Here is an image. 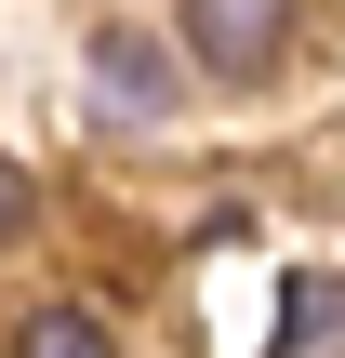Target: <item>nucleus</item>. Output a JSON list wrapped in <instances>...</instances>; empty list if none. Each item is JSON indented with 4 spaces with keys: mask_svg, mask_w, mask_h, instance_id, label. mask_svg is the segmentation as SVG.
<instances>
[{
    "mask_svg": "<svg viewBox=\"0 0 345 358\" xmlns=\"http://www.w3.org/2000/svg\"><path fill=\"white\" fill-rule=\"evenodd\" d=\"M293 13H306V0H186V53H199L213 80H266V66L293 53Z\"/></svg>",
    "mask_w": 345,
    "mask_h": 358,
    "instance_id": "obj_1",
    "label": "nucleus"
},
{
    "mask_svg": "<svg viewBox=\"0 0 345 358\" xmlns=\"http://www.w3.org/2000/svg\"><path fill=\"white\" fill-rule=\"evenodd\" d=\"M173 93H186V80L160 66V40H133V27H106V40H93V106H106V120H133V133H146V120H173Z\"/></svg>",
    "mask_w": 345,
    "mask_h": 358,
    "instance_id": "obj_2",
    "label": "nucleus"
},
{
    "mask_svg": "<svg viewBox=\"0 0 345 358\" xmlns=\"http://www.w3.org/2000/svg\"><path fill=\"white\" fill-rule=\"evenodd\" d=\"M13 358H106V319H80V306H40V319L13 332Z\"/></svg>",
    "mask_w": 345,
    "mask_h": 358,
    "instance_id": "obj_3",
    "label": "nucleus"
},
{
    "mask_svg": "<svg viewBox=\"0 0 345 358\" xmlns=\"http://www.w3.org/2000/svg\"><path fill=\"white\" fill-rule=\"evenodd\" d=\"M27 213H40V199H27V173H13V159H0V252H13V239H27Z\"/></svg>",
    "mask_w": 345,
    "mask_h": 358,
    "instance_id": "obj_4",
    "label": "nucleus"
}]
</instances>
